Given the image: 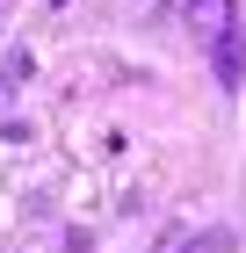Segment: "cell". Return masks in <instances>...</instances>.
<instances>
[{
  "mask_svg": "<svg viewBox=\"0 0 246 253\" xmlns=\"http://www.w3.org/2000/svg\"><path fill=\"white\" fill-rule=\"evenodd\" d=\"M210 73H217V87H239V80H246V29H239V22L217 29V43H210Z\"/></svg>",
  "mask_w": 246,
  "mask_h": 253,
  "instance_id": "6da1fadb",
  "label": "cell"
},
{
  "mask_svg": "<svg viewBox=\"0 0 246 253\" xmlns=\"http://www.w3.org/2000/svg\"><path fill=\"white\" fill-rule=\"evenodd\" d=\"M239 239H232V224H203L196 239H181V253H232Z\"/></svg>",
  "mask_w": 246,
  "mask_h": 253,
  "instance_id": "7a4b0ae2",
  "label": "cell"
},
{
  "mask_svg": "<svg viewBox=\"0 0 246 253\" xmlns=\"http://www.w3.org/2000/svg\"><path fill=\"white\" fill-rule=\"evenodd\" d=\"M29 73H37V58H29V51H7V65H0V101L15 94V87H22Z\"/></svg>",
  "mask_w": 246,
  "mask_h": 253,
  "instance_id": "3957f363",
  "label": "cell"
}]
</instances>
